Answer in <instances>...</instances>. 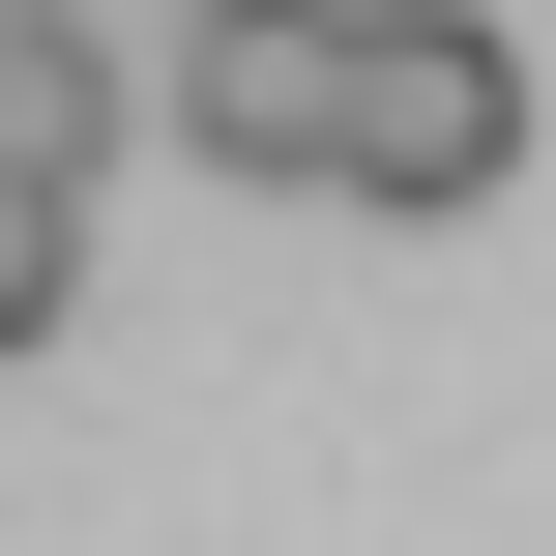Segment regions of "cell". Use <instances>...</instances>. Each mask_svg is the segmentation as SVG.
<instances>
[{
  "mask_svg": "<svg viewBox=\"0 0 556 556\" xmlns=\"http://www.w3.org/2000/svg\"><path fill=\"white\" fill-rule=\"evenodd\" d=\"M528 176V29L498 0H381L352 59V205H498Z\"/></svg>",
  "mask_w": 556,
  "mask_h": 556,
  "instance_id": "cell-1",
  "label": "cell"
},
{
  "mask_svg": "<svg viewBox=\"0 0 556 556\" xmlns=\"http://www.w3.org/2000/svg\"><path fill=\"white\" fill-rule=\"evenodd\" d=\"M352 59H381V0H176V147L205 176H352Z\"/></svg>",
  "mask_w": 556,
  "mask_h": 556,
  "instance_id": "cell-2",
  "label": "cell"
},
{
  "mask_svg": "<svg viewBox=\"0 0 556 556\" xmlns=\"http://www.w3.org/2000/svg\"><path fill=\"white\" fill-rule=\"evenodd\" d=\"M88 147H117V59L59 0H0V176H88Z\"/></svg>",
  "mask_w": 556,
  "mask_h": 556,
  "instance_id": "cell-3",
  "label": "cell"
},
{
  "mask_svg": "<svg viewBox=\"0 0 556 556\" xmlns=\"http://www.w3.org/2000/svg\"><path fill=\"white\" fill-rule=\"evenodd\" d=\"M59 293H88V176H0V352H59Z\"/></svg>",
  "mask_w": 556,
  "mask_h": 556,
  "instance_id": "cell-4",
  "label": "cell"
}]
</instances>
